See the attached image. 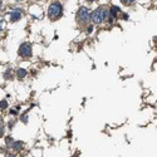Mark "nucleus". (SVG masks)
Listing matches in <instances>:
<instances>
[{"label":"nucleus","instance_id":"3","mask_svg":"<svg viewBox=\"0 0 157 157\" xmlns=\"http://www.w3.org/2000/svg\"><path fill=\"white\" fill-rule=\"evenodd\" d=\"M77 18H78L79 21L86 23V21L89 20V18H92V14H89L87 8H80V9L78 10V13H77Z\"/></svg>","mask_w":157,"mask_h":157},{"label":"nucleus","instance_id":"6","mask_svg":"<svg viewBox=\"0 0 157 157\" xmlns=\"http://www.w3.org/2000/svg\"><path fill=\"white\" fill-rule=\"evenodd\" d=\"M16 74H18V78L21 79L27 76V70H24V69H18V72H16Z\"/></svg>","mask_w":157,"mask_h":157},{"label":"nucleus","instance_id":"8","mask_svg":"<svg viewBox=\"0 0 157 157\" xmlns=\"http://www.w3.org/2000/svg\"><path fill=\"white\" fill-rule=\"evenodd\" d=\"M121 2H122L123 4H126V5H131V3H133L135 0H121Z\"/></svg>","mask_w":157,"mask_h":157},{"label":"nucleus","instance_id":"1","mask_svg":"<svg viewBox=\"0 0 157 157\" xmlns=\"http://www.w3.org/2000/svg\"><path fill=\"white\" fill-rule=\"evenodd\" d=\"M107 15H108V13H107V10L104 9V8H98V9H96L92 13V20L96 24H101L106 20Z\"/></svg>","mask_w":157,"mask_h":157},{"label":"nucleus","instance_id":"10","mask_svg":"<svg viewBox=\"0 0 157 157\" xmlns=\"http://www.w3.org/2000/svg\"><path fill=\"white\" fill-rule=\"evenodd\" d=\"M88 2H93V0H88Z\"/></svg>","mask_w":157,"mask_h":157},{"label":"nucleus","instance_id":"5","mask_svg":"<svg viewBox=\"0 0 157 157\" xmlns=\"http://www.w3.org/2000/svg\"><path fill=\"white\" fill-rule=\"evenodd\" d=\"M10 14H11V21H16V20H19L21 18L23 10L21 9H14Z\"/></svg>","mask_w":157,"mask_h":157},{"label":"nucleus","instance_id":"9","mask_svg":"<svg viewBox=\"0 0 157 157\" xmlns=\"http://www.w3.org/2000/svg\"><path fill=\"white\" fill-rule=\"evenodd\" d=\"M6 106H8V104H6V101H3V102H2V108H6Z\"/></svg>","mask_w":157,"mask_h":157},{"label":"nucleus","instance_id":"4","mask_svg":"<svg viewBox=\"0 0 157 157\" xmlns=\"http://www.w3.org/2000/svg\"><path fill=\"white\" fill-rule=\"evenodd\" d=\"M19 55L23 58H28L31 55V45L29 43H24L19 48Z\"/></svg>","mask_w":157,"mask_h":157},{"label":"nucleus","instance_id":"7","mask_svg":"<svg viewBox=\"0 0 157 157\" xmlns=\"http://www.w3.org/2000/svg\"><path fill=\"white\" fill-rule=\"evenodd\" d=\"M20 147H21V143L20 142H18V143H15V146H13V148L15 151H18V150H20Z\"/></svg>","mask_w":157,"mask_h":157},{"label":"nucleus","instance_id":"2","mask_svg":"<svg viewBox=\"0 0 157 157\" xmlns=\"http://www.w3.org/2000/svg\"><path fill=\"white\" fill-rule=\"evenodd\" d=\"M62 11H63L62 4L61 3H53L51 6H49L48 14H49V16H51V19L54 20V19H58L62 15Z\"/></svg>","mask_w":157,"mask_h":157}]
</instances>
